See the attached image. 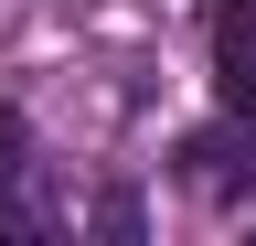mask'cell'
Instances as JSON below:
<instances>
[{
  "instance_id": "6da1fadb",
  "label": "cell",
  "mask_w": 256,
  "mask_h": 246,
  "mask_svg": "<svg viewBox=\"0 0 256 246\" xmlns=\"http://www.w3.org/2000/svg\"><path fill=\"white\" fill-rule=\"evenodd\" d=\"M182 182H192V193H214V203L256 193V118L224 107L214 129H192V139H182Z\"/></svg>"
},
{
  "instance_id": "7a4b0ae2",
  "label": "cell",
  "mask_w": 256,
  "mask_h": 246,
  "mask_svg": "<svg viewBox=\"0 0 256 246\" xmlns=\"http://www.w3.org/2000/svg\"><path fill=\"white\" fill-rule=\"evenodd\" d=\"M214 97L256 118V0H224L214 11Z\"/></svg>"
},
{
  "instance_id": "3957f363",
  "label": "cell",
  "mask_w": 256,
  "mask_h": 246,
  "mask_svg": "<svg viewBox=\"0 0 256 246\" xmlns=\"http://www.w3.org/2000/svg\"><path fill=\"white\" fill-rule=\"evenodd\" d=\"M22 161H32V129L22 107H0V225H22Z\"/></svg>"
}]
</instances>
